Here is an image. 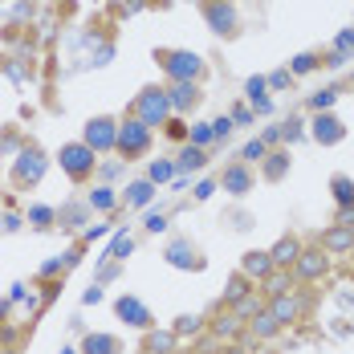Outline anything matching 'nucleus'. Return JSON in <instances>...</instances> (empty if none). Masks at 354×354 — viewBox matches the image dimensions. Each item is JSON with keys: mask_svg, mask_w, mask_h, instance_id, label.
<instances>
[{"mask_svg": "<svg viewBox=\"0 0 354 354\" xmlns=\"http://www.w3.org/2000/svg\"><path fill=\"white\" fill-rule=\"evenodd\" d=\"M57 159H62V171H66L70 179H77V183L94 176V163H98L94 151H90L86 142H66V147L57 151Z\"/></svg>", "mask_w": 354, "mask_h": 354, "instance_id": "nucleus-1", "label": "nucleus"}, {"mask_svg": "<svg viewBox=\"0 0 354 354\" xmlns=\"http://www.w3.org/2000/svg\"><path fill=\"white\" fill-rule=\"evenodd\" d=\"M338 224L342 228H354V208H338Z\"/></svg>", "mask_w": 354, "mask_h": 354, "instance_id": "nucleus-46", "label": "nucleus"}, {"mask_svg": "<svg viewBox=\"0 0 354 354\" xmlns=\"http://www.w3.org/2000/svg\"><path fill=\"white\" fill-rule=\"evenodd\" d=\"M334 200H338V208H354V179L351 176H334Z\"/></svg>", "mask_w": 354, "mask_h": 354, "instance_id": "nucleus-28", "label": "nucleus"}, {"mask_svg": "<svg viewBox=\"0 0 354 354\" xmlns=\"http://www.w3.org/2000/svg\"><path fill=\"white\" fill-rule=\"evenodd\" d=\"M200 102V86L196 82H176L171 86V110H192Z\"/></svg>", "mask_w": 354, "mask_h": 354, "instance_id": "nucleus-16", "label": "nucleus"}, {"mask_svg": "<svg viewBox=\"0 0 354 354\" xmlns=\"http://www.w3.org/2000/svg\"><path fill=\"white\" fill-rule=\"evenodd\" d=\"M269 257H273V265H277V269H293V265H297V257H301V241H297V236H281L277 245L269 248Z\"/></svg>", "mask_w": 354, "mask_h": 354, "instance_id": "nucleus-12", "label": "nucleus"}, {"mask_svg": "<svg viewBox=\"0 0 354 354\" xmlns=\"http://www.w3.org/2000/svg\"><path fill=\"white\" fill-rule=\"evenodd\" d=\"M289 77H293L289 70H277L273 77H269V86H277V90H285V86H289Z\"/></svg>", "mask_w": 354, "mask_h": 354, "instance_id": "nucleus-43", "label": "nucleus"}, {"mask_svg": "<svg viewBox=\"0 0 354 354\" xmlns=\"http://www.w3.org/2000/svg\"><path fill=\"white\" fill-rule=\"evenodd\" d=\"M208 163V155H204V147H183V155H179V171H200Z\"/></svg>", "mask_w": 354, "mask_h": 354, "instance_id": "nucleus-26", "label": "nucleus"}, {"mask_svg": "<svg viewBox=\"0 0 354 354\" xmlns=\"http://www.w3.org/2000/svg\"><path fill=\"white\" fill-rule=\"evenodd\" d=\"M135 114H139L147 127H163V122H167V114H171V94H167V90H159V86L142 90L139 102H135Z\"/></svg>", "mask_w": 354, "mask_h": 354, "instance_id": "nucleus-2", "label": "nucleus"}, {"mask_svg": "<svg viewBox=\"0 0 354 354\" xmlns=\"http://www.w3.org/2000/svg\"><path fill=\"white\" fill-rule=\"evenodd\" d=\"M94 301H102V289L94 285V289H86V306H94Z\"/></svg>", "mask_w": 354, "mask_h": 354, "instance_id": "nucleus-48", "label": "nucleus"}, {"mask_svg": "<svg viewBox=\"0 0 354 354\" xmlns=\"http://www.w3.org/2000/svg\"><path fill=\"white\" fill-rule=\"evenodd\" d=\"M179 346L176 330H151L147 342H142V354H171Z\"/></svg>", "mask_w": 354, "mask_h": 354, "instance_id": "nucleus-15", "label": "nucleus"}, {"mask_svg": "<svg viewBox=\"0 0 354 354\" xmlns=\"http://www.w3.org/2000/svg\"><path fill=\"white\" fill-rule=\"evenodd\" d=\"M314 66H318V57H314V53H301V57H293V73H310Z\"/></svg>", "mask_w": 354, "mask_h": 354, "instance_id": "nucleus-39", "label": "nucleus"}, {"mask_svg": "<svg viewBox=\"0 0 354 354\" xmlns=\"http://www.w3.org/2000/svg\"><path fill=\"white\" fill-rule=\"evenodd\" d=\"M277 139H285L281 127H269V131H265V142H277Z\"/></svg>", "mask_w": 354, "mask_h": 354, "instance_id": "nucleus-49", "label": "nucleus"}, {"mask_svg": "<svg viewBox=\"0 0 354 354\" xmlns=\"http://www.w3.org/2000/svg\"><path fill=\"white\" fill-rule=\"evenodd\" d=\"M265 155H269V142H265V139L245 142V159H252V163H257V159H265Z\"/></svg>", "mask_w": 354, "mask_h": 354, "instance_id": "nucleus-38", "label": "nucleus"}, {"mask_svg": "<svg viewBox=\"0 0 354 354\" xmlns=\"http://www.w3.org/2000/svg\"><path fill=\"white\" fill-rule=\"evenodd\" d=\"M265 86H269L265 77H248V82H245V94H248V102H252V106L261 110V114H269V110H273V102L265 98Z\"/></svg>", "mask_w": 354, "mask_h": 354, "instance_id": "nucleus-20", "label": "nucleus"}, {"mask_svg": "<svg viewBox=\"0 0 354 354\" xmlns=\"http://www.w3.org/2000/svg\"><path fill=\"white\" fill-rule=\"evenodd\" d=\"M167 261H171L176 269H200V265H204V261L196 257V248L187 245V241H176V245L167 248Z\"/></svg>", "mask_w": 354, "mask_h": 354, "instance_id": "nucleus-17", "label": "nucleus"}, {"mask_svg": "<svg viewBox=\"0 0 354 354\" xmlns=\"http://www.w3.org/2000/svg\"><path fill=\"white\" fill-rule=\"evenodd\" d=\"M62 220H66V228H77V224H82V208H66Z\"/></svg>", "mask_w": 354, "mask_h": 354, "instance_id": "nucleus-42", "label": "nucleus"}, {"mask_svg": "<svg viewBox=\"0 0 354 354\" xmlns=\"http://www.w3.org/2000/svg\"><path fill=\"white\" fill-rule=\"evenodd\" d=\"M131 252H135V241H131V236H114V245H110L106 257H118V261H127Z\"/></svg>", "mask_w": 354, "mask_h": 354, "instance_id": "nucleus-34", "label": "nucleus"}, {"mask_svg": "<svg viewBox=\"0 0 354 354\" xmlns=\"http://www.w3.org/2000/svg\"><path fill=\"white\" fill-rule=\"evenodd\" d=\"M114 310H118V318L127 322V326H139V330L151 326V310L142 306L139 297H118V306H114Z\"/></svg>", "mask_w": 354, "mask_h": 354, "instance_id": "nucleus-9", "label": "nucleus"}, {"mask_svg": "<svg viewBox=\"0 0 354 354\" xmlns=\"http://www.w3.org/2000/svg\"><path fill=\"white\" fill-rule=\"evenodd\" d=\"M151 147V127L142 122V118H127V122H118V151H122V159H135Z\"/></svg>", "mask_w": 354, "mask_h": 354, "instance_id": "nucleus-4", "label": "nucleus"}, {"mask_svg": "<svg viewBox=\"0 0 354 354\" xmlns=\"http://www.w3.org/2000/svg\"><path fill=\"white\" fill-rule=\"evenodd\" d=\"M86 147L94 151V155H102V151H114L118 147V122L106 118V114H98V118H90L86 122Z\"/></svg>", "mask_w": 354, "mask_h": 354, "instance_id": "nucleus-6", "label": "nucleus"}, {"mask_svg": "<svg viewBox=\"0 0 354 354\" xmlns=\"http://www.w3.org/2000/svg\"><path fill=\"white\" fill-rule=\"evenodd\" d=\"M248 330H252V338H265V342H269V338H277V334H281V322L265 310V314H257V318L248 322Z\"/></svg>", "mask_w": 354, "mask_h": 354, "instance_id": "nucleus-18", "label": "nucleus"}, {"mask_svg": "<svg viewBox=\"0 0 354 354\" xmlns=\"http://www.w3.org/2000/svg\"><path fill=\"white\" fill-rule=\"evenodd\" d=\"M212 135H216V139H228V135H232V118H216Z\"/></svg>", "mask_w": 354, "mask_h": 354, "instance_id": "nucleus-40", "label": "nucleus"}, {"mask_svg": "<svg viewBox=\"0 0 354 354\" xmlns=\"http://www.w3.org/2000/svg\"><path fill=\"white\" fill-rule=\"evenodd\" d=\"M241 273L257 285V281H269V277L277 273V265H273L269 252H257V248H252V252H245V261H241Z\"/></svg>", "mask_w": 354, "mask_h": 354, "instance_id": "nucleus-8", "label": "nucleus"}, {"mask_svg": "<svg viewBox=\"0 0 354 354\" xmlns=\"http://www.w3.org/2000/svg\"><path fill=\"white\" fill-rule=\"evenodd\" d=\"M334 102H338V94H334V90H318V94L310 98V106L318 110V114H322V110H330Z\"/></svg>", "mask_w": 354, "mask_h": 354, "instance_id": "nucleus-37", "label": "nucleus"}, {"mask_svg": "<svg viewBox=\"0 0 354 354\" xmlns=\"http://www.w3.org/2000/svg\"><path fill=\"white\" fill-rule=\"evenodd\" d=\"M351 49H354V29H346V33H338V41H334V62L330 66H342Z\"/></svg>", "mask_w": 354, "mask_h": 354, "instance_id": "nucleus-31", "label": "nucleus"}, {"mask_svg": "<svg viewBox=\"0 0 354 354\" xmlns=\"http://www.w3.org/2000/svg\"><path fill=\"white\" fill-rule=\"evenodd\" d=\"M326 269H330V261H326L322 248H301V257L293 265V277L297 281H318V277H326Z\"/></svg>", "mask_w": 354, "mask_h": 354, "instance_id": "nucleus-7", "label": "nucleus"}, {"mask_svg": "<svg viewBox=\"0 0 354 354\" xmlns=\"http://www.w3.org/2000/svg\"><path fill=\"white\" fill-rule=\"evenodd\" d=\"M216 135H212V122H200V127H192V147H208Z\"/></svg>", "mask_w": 354, "mask_h": 354, "instance_id": "nucleus-36", "label": "nucleus"}, {"mask_svg": "<svg viewBox=\"0 0 354 354\" xmlns=\"http://www.w3.org/2000/svg\"><path fill=\"white\" fill-rule=\"evenodd\" d=\"M176 171H179V167H176V163H167V159H163V163H151V183H167Z\"/></svg>", "mask_w": 354, "mask_h": 354, "instance_id": "nucleus-33", "label": "nucleus"}, {"mask_svg": "<svg viewBox=\"0 0 354 354\" xmlns=\"http://www.w3.org/2000/svg\"><path fill=\"white\" fill-rule=\"evenodd\" d=\"M232 122L248 127V122H252V110H248V106H236V110H232Z\"/></svg>", "mask_w": 354, "mask_h": 354, "instance_id": "nucleus-44", "label": "nucleus"}, {"mask_svg": "<svg viewBox=\"0 0 354 354\" xmlns=\"http://www.w3.org/2000/svg\"><path fill=\"white\" fill-rule=\"evenodd\" d=\"M245 293H252V281H248L245 273H232V277H228V285H224V306H236Z\"/></svg>", "mask_w": 354, "mask_h": 354, "instance_id": "nucleus-21", "label": "nucleus"}, {"mask_svg": "<svg viewBox=\"0 0 354 354\" xmlns=\"http://www.w3.org/2000/svg\"><path fill=\"white\" fill-rule=\"evenodd\" d=\"M265 293H269V297H281V293H289V273H285V269H277V273L265 281Z\"/></svg>", "mask_w": 354, "mask_h": 354, "instance_id": "nucleus-32", "label": "nucleus"}, {"mask_svg": "<svg viewBox=\"0 0 354 354\" xmlns=\"http://www.w3.org/2000/svg\"><path fill=\"white\" fill-rule=\"evenodd\" d=\"M98 236H106V228H102V224H94V228H86V241H98Z\"/></svg>", "mask_w": 354, "mask_h": 354, "instance_id": "nucleus-47", "label": "nucleus"}, {"mask_svg": "<svg viewBox=\"0 0 354 354\" xmlns=\"http://www.w3.org/2000/svg\"><path fill=\"white\" fill-rule=\"evenodd\" d=\"M82 354H118V338H110V334H90V338L82 342Z\"/></svg>", "mask_w": 354, "mask_h": 354, "instance_id": "nucleus-22", "label": "nucleus"}, {"mask_svg": "<svg viewBox=\"0 0 354 354\" xmlns=\"http://www.w3.org/2000/svg\"><path fill=\"white\" fill-rule=\"evenodd\" d=\"M86 204H90V208H98V212H110V208L118 204V200H114V187H94Z\"/></svg>", "mask_w": 354, "mask_h": 354, "instance_id": "nucleus-30", "label": "nucleus"}, {"mask_svg": "<svg viewBox=\"0 0 354 354\" xmlns=\"http://www.w3.org/2000/svg\"><path fill=\"white\" fill-rule=\"evenodd\" d=\"M216 192V183L212 179H204V183H200V187H196V200H208V196H212Z\"/></svg>", "mask_w": 354, "mask_h": 354, "instance_id": "nucleus-45", "label": "nucleus"}, {"mask_svg": "<svg viewBox=\"0 0 354 354\" xmlns=\"http://www.w3.org/2000/svg\"><path fill=\"white\" fill-rule=\"evenodd\" d=\"M232 314H236L241 322H252L257 314H265V306H261V297H257V289H252V293H245V297H241V301L232 306Z\"/></svg>", "mask_w": 354, "mask_h": 354, "instance_id": "nucleus-23", "label": "nucleus"}, {"mask_svg": "<svg viewBox=\"0 0 354 354\" xmlns=\"http://www.w3.org/2000/svg\"><path fill=\"white\" fill-rule=\"evenodd\" d=\"M269 314L281 322V326H289V322L301 318V306H297V297H289V293H281V297H269Z\"/></svg>", "mask_w": 354, "mask_h": 354, "instance_id": "nucleus-14", "label": "nucleus"}, {"mask_svg": "<svg viewBox=\"0 0 354 354\" xmlns=\"http://www.w3.org/2000/svg\"><path fill=\"white\" fill-rule=\"evenodd\" d=\"M285 171H289V155H285V151H273V155H265V179H269V183L285 179Z\"/></svg>", "mask_w": 354, "mask_h": 354, "instance_id": "nucleus-24", "label": "nucleus"}, {"mask_svg": "<svg viewBox=\"0 0 354 354\" xmlns=\"http://www.w3.org/2000/svg\"><path fill=\"white\" fill-rule=\"evenodd\" d=\"M322 248H326V252H354V228H342V224L326 228Z\"/></svg>", "mask_w": 354, "mask_h": 354, "instance_id": "nucleus-13", "label": "nucleus"}, {"mask_svg": "<svg viewBox=\"0 0 354 354\" xmlns=\"http://www.w3.org/2000/svg\"><path fill=\"white\" fill-rule=\"evenodd\" d=\"M200 326H204V318H200V314H179L171 330H176V338H187V334L196 338V334H200Z\"/></svg>", "mask_w": 354, "mask_h": 354, "instance_id": "nucleus-29", "label": "nucleus"}, {"mask_svg": "<svg viewBox=\"0 0 354 354\" xmlns=\"http://www.w3.org/2000/svg\"><path fill=\"white\" fill-rule=\"evenodd\" d=\"M224 354H248V351H241V346H232V351H224Z\"/></svg>", "mask_w": 354, "mask_h": 354, "instance_id": "nucleus-50", "label": "nucleus"}, {"mask_svg": "<svg viewBox=\"0 0 354 354\" xmlns=\"http://www.w3.org/2000/svg\"><path fill=\"white\" fill-rule=\"evenodd\" d=\"M212 334L220 342H224V338H236V334H241V318H236V314H220V318L212 322Z\"/></svg>", "mask_w": 354, "mask_h": 354, "instance_id": "nucleus-27", "label": "nucleus"}, {"mask_svg": "<svg viewBox=\"0 0 354 354\" xmlns=\"http://www.w3.org/2000/svg\"><path fill=\"white\" fill-rule=\"evenodd\" d=\"M248 187H252L248 167H228V171H224V192H232V196H245Z\"/></svg>", "mask_w": 354, "mask_h": 354, "instance_id": "nucleus-19", "label": "nucleus"}, {"mask_svg": "<svg viewBox=\"0 0 354 354\" xmlns=\"http://www.w3.org/2000/svg\"><path fill=\"white\" fill-rule=\"evenodd\" d=\"M342 135H346V127H342L334 114H318V118H314V139H318L322 147H334V142H342Z\"/></svg>", "mask_w": 354, "mask_h": 354, "instance_id": "nucleus-10", "label": "nucleus"}, {"mask_svg": "<svg viewBox=\"0 0 354 354\" xmlns=\"http://www.w3.org/2000/svg\"><path fill=\"white\" fill-rule=\"evenodd\" d=\"M45 167H49L45 151H41V147H25V151L17 155V167H12V179H17V187H33V183H41Z\"/></svg>", "mask_w": 354, "mask_h": 354, "instance_id": "nucleus-3", "label": "nucleus"}, {"mask_svg": "<svg viewBox=\"0 0 354 354\" xmlns=\"http://www.w3.org/2000/svg\"><path fill=\"white\" fill-rule=\"evenodd\" d=\"M151 196H155V183H151V179H139V183H131V187H127V204H131V208L151 204Z\"/></svg>", "mask_w": 354, "mask_h": 354, "instance_id": "nucleus-25", "label": "nucleus"}, {"mask_svg": "<svg viewBox=\"0 0 354 354\" xmlns=\"http://www.w3.org/2000/svg\"><path fill=\"white\" fill-rule=\"evenodd\" d=\"M29 220H33L37 228H45V224H53V220H57V212H53V208H45V204H37V208H29Z\"/></svg>", "mask_w": 354, "mask_h": 354, "instance_id": "nucleus-35", "label": "nucleus"}, {"mask_svg": "<svg viewBox=\"0 0 354 354\" xmlns=\"http://www.w3.org/2000/svg\"><path fill=\"white\" fill-rule=\"evenodd\" d=\"M208 25H212L216 33H232L236 29V8L228 0H212L208 4Z\"/></svg>", "mask_w": 354, "mask_h": 354, "instance_id": "nucleus-11", "label": "nucleus"}, {"mask_svg": "<svg viewBox=\"0 0 354 354\" xmlns=\"http://www.w3.org/2000/svg\"><path fill=\"white\" fill-rule=\"evenodd\" d=\"M163 70H167L171 82H196L204 73V57L187 53V49H176V53H163Z\"/></svg>", "mask_w": 354, "mask_h": 354, "instance_id": "nucleus-5", "label": "nucleus"}, {"mask_svg": "<svg viewBox=\"0 0 354 354\" xmlns=\"http://www.w3.org/2000/svg\"><path fill=\"white\" fill-rule=\"evenodd\" d=\"M147 228H151V232H163V228H167V216H163V212L147 216Z\"/></svg>", "mask_w": 354, "mask_h": 354, "instance_id": "nucleus-41", "label": "nucleus"}]
</instances>
